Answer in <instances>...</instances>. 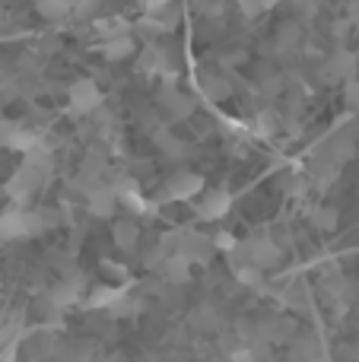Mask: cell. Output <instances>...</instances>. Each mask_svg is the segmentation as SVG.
Here are the masks:
<instances>
[{"instance_id": "1", "label": "cell", "mask_w": 359, "mask_h": 362, "mask_svg": "<svg viewBox=\"0 0 359 362\" xmlns=\"http://www.w3.org/2000/svg\"><path fill=\"white\" fill-rule=\"evenodd\" d=\"M42 232V219H38V210H6L0 213V238H29Z\"/></svg>"}, {"instance_id": "2", "label": "cell", "mask_w": 359, "mask_h": 362, "mask_svg": "<svg viewBox=\"0 0 359 362\" xmlns=\"http://www.w3.org/2000/svg\"><path fill=\"white\" fill-rule=\"evenodd\" d=\"M245 245V255H248V264L258 270H267V267H277L283 251H280L277 242L271 238H252V242H242Z\"/></svg>"}, {"instance_id": "3", "label": "cell", "mask_w": 359, "mask_h": 362, "mask_svg": "<svg viewBox=\"0 0 359 362\" xmlns=\"http://www.w3.org/2000/svg\"><path fill=\"white\" fill-rule=\"evenodd\" d=\"M175 255H184L191 264H204L210 261V255H213V238L201 235V232H182L175 242Z\"/></svg>"}, {"instance_id": "4", "label": "cell", "mask_w": 359, "mask_h": 362, "mask_svg": "<svg viewBox=\"0 0 359 362\" xmlns=\"http://www.w3.org/2000/svg\"><path fill=\"white\" fill-rule=\"evenodd\" d=\"M99 105H102V93L93 80H76L70 86V112L86 115V112H95Z\"/></svg>"}, {"instance_id": "5", "label": "cell", "mask_w": 359, "mask_h": 362, "mask_svg": "<svg viewBox=\"0 0 359 362\" xmlns=\"http://www.w3.org/2000/svg\"><path fill=\"white\" fill-rule=\"evenodd\" d=\"M201 191H204V178L194 175V172H182V175H175L165 185V197L169 200H191Z\"/></svg>"}, {"instance_id": "6", "label": "cell", "mask_w": 359, "mask_h": 362, "mask_svg": "<svg viewBox=\"0 0 359 362\" xmlns=\"http://www.w3.org/2000/svg\"><path fill=\"white\" fill-rule=\"evenodd\" d=\"M42 181H45V172L42 169H35V165H23V169H19L16 175L10 178V185H6V187H10V194L16 200H25L38 185H42Z\"/></svg>"}, {"instance_id": "7", "label": "cell", "mask_w": 359, "mask_h": 362, "mask_svg": "<svg viewBox=\"0 0 359 362\" xmlns=\"http://www.w3.org/2000/svg\"><path fill=\"white\" fill-rule=\"evenodd\" d=\"M229 206H233V197H229L226 191H210V194H204V200L197 204V216L201 219H223L229 213Z\"/></svg>"}, {"instance_id": "8", "label": "cell", "mask_w": 359, "mask_h": 362, "mask_svg": "<svg viewBox=\"0 0 359 362\" xmlns=\"http://www.w3.org/2000/svg\"><path fill=\"white\" fill-rule=\"evenodd\" d=\"M356 74V54L353 51H334L328 61V67H324V76L328 80H353Z\"/></svg>"}, {"instance_id": "9", "label": "cell", "mask_w": 359, "mask_h": 362, "mask_svg": "<svg viewBox=\"0 0 359 362\" xmlns=\"http://www.w3.org/2000/svg\"><path fill=\"white\" fill-rule=\"evenodd\" d=\"M114 206H118L114 187H93V191H89V210H93L95 216H112Z\"/></svg>"}, {"instance_id": "10", "label": "cell", "mask_w": 359, "mask_h": 362, "mask_svg": "<svg viewBox=\"0 0 359 362\" xmlns=\"http://www.w3.org/2000/svg\"><path fill=\"white\" fill-rule=\"evenodd\" d=\"M322 356V350H318V337L315 334H305V337H296L290 346V362H312Z\"/></svg>"}, {"instance_id": "11", "label": "cell", "mask_w": 359, "mask_h": 362, "mask_svg": "<svg viewBox=\"0 0 359 362\" xmlns=\"http://www.w3.org/2000/svg\"><path fill=\"white\" fill-rule=\"evenodd\" d=\"M163 274L169 283H188L191 280V261L184 255H169L163 261Z\"/></svg>"}, {"instance_id": "12", "label": "cell", "mask_w": 359, "mask_h": 362, "mask_svg": "<svg viewBox=\"0 0 359 362\" xmlns=\"http://www.w3.org/2000/svg\"><path fill=\"white\" fill-rule=\"evenodd\" d=\"M99 51H102V57H105V61H124V57L134 54V38H131V35L105 38Z\"/></svg>"}, {"instance_id": "13", "label": "cell", "mask_w": 359, "mask_h": 362, "mask_svg": "<svg viewBox=\"0 0 359 362\" xmlns=\"http://www.w3.org/2000/svg\"><path fill=\"white\" fill-rule=\"evenodd\" d=\"M163 105L169 108L175 118H188V115L194 112V102H191L184 93H178L175 86H165V89H163Z\"/></svg>"}, {"instance_id": "14", "label": "cell", "mask_w": 359, "mask_h": 362, "mask_svg": "<svg viewBox=\"0 0 359 362\" xmlns=\"http://www.w3.org/2000/svg\"><path fill=\"white\" fill-rule=\"evenodd\" d=\"M127 296L124 286H99L89 293V308H114Z\"/></svg>"}, {"instance_id": "15", "label": "cell", "mask_w": 359, "mask_h": 362, "mask_svg": "<svg viewBox=\"0 0 359 362\" xmlns=\"http://www.w3.org/2000/svg\"><path fill=\"white\" fill-rule=\"evenodd\" d=\"M112 235H114V245H118V248L131 251L134 245L140 242V226L134 223V219H121V223H114Z\"/></svg>"}, {"instance_id": "16", "label": "cell", "mask_w": 359, "mask_h": 362, "mask_svg": "<svg viewBox=\"0 0 359 362\" xmlns=\"http://www.w3.org/2000/svg\"><path fill=\"white\" fill-rule=\"evenodd\" d=\"M264 337L271 340V344H293V340H296V325H293L290 318L271 321V325H264Z\"/></svg>"}, {"instance_id": "17", "label": "cell", "mask_w": 359, "mask_h": 362, "mask_svg": "<svg viewBox=\"0 0 359 362\" xmlns=\"http://www.w3.org/2000/svg\"><path fill=\"white\" fill-rule=\"evenodd\" d=\"M93 29L102 35V42H105V38H118V35H127V19L124 16H99V19H93Z\"/></svg>"}, {"instance_id": "18", "label": "cell", "mask_w": 359, "mask_h": 362, "mask_svg": "<svg viewBox=\"0 0 359 362\" xmlns=\"http://www.w3.org/2000/svg\"><path fill=\"white\" fill-rule=\"evenodd\" d=\"M277 45H280V51L299 48V45H302V25L299 23H283L277 29Z\"/></svg>"}, {"instance_id": "19", "label": "cell", "mask_w": 359, "mask_h": 362, "mask_svg": "<svg viewBox=\"0 0 359 362\" xmlns=\"http://www.w3.org/2000/svg\"><path fill=\"white\" fill-rule=\"evenodd\" d=\"M337 169H341V165L328 156V159H322V163L312 165V178H315L318 187H328V185H334L337 181Z\"/></svg>"}, {"instance_id": "20", "label": "cell", "mask_w": 359, "mask_h": 362, "mask_svg": "<svg viewBox=\"0 0 359 362\" xmlns=\"http://www.w3.org/2000/svg\"><path fill=\"white\" fill-rule=\"evenodd\" d=\"M140 74H169L163 51H159V48H146L143 54H140Z\"/></svg>"}, {"instance_id": "21", "label": "cell", "mask_w": 359, "mask_h": 362, "mask_svg": "<svg viewBox=\"0 0 359 362\" xmlns=\"http://www.w3.org/2000/svg\"><path fill=\"white\" fill-rule=\"evenodd\" d=\"M38 13L48 19H57V16H67V13H73V0H35Z\"/></svg>"}, {"instance_id": "22", "label": "cell", "mask_w": 359, "mask_h": 362, "mask_svg": "<svg viewBox=\"0 0 359 362\" xmlns=\"http://www.w3.org/2000/svg\"><path fill=\"white\" fill-rule=\"evenodd\" d=\"M201 89H204L207 99H226L229 95V80H223L220 74H210V76H204Z\"/></svg>"}, {"instance_id": "23", "label": "cell", "mask_w": 359, "mask_h": 362, "mask_svg": "<svg viewBox=\"0 0 359 362\" xmlns=\"http://www.w3.org/2000/svg\"><path fill=\"white\" fill-rule=\"evenodd\" d=\"M51 299H54V305H73V302L80 299V280L61 283V286L51 293Z\"/></svg>"}, {"instance_id": "24", "label": "cell", "mask_w": 359, "mask_h": 362, "mask_svg": "<svg viewBox=\"0 0 359 362\" xmlns=\"http://www.w3.org/2000/svg\"><path fill=\"white\" fill-rule=\"evenodd\" d=\"M353 156H356V146H353L350 137H337L334 144H331V159H334L337 165L347 163V159H353Z\"/></svg>"}, {"instance_id": "25", "label": "cell", "mask_w": 359, "mask_h": 362, "mask_svg": "<svg viewBox=\"0 0 359 362\" xmlns=\"http://www.w3.org/2000/svg\"><path fill=\"white\" fill-rule=\"evenodd\" d=\"M312 226L322 232H331L337 226V210L334 206H318V210L312 213Z\"/></svg>"}, {"instance_id": "26", "label": "cell", "mask_w": 359, "mask_h": 362, "mask_svg": "<svg viewBox=\"0 0 359 362\" xmlns=\"http://www.w3.org/2000/svg\"><path fill=\"white\" fill-rule=\"evenodd\" d=\"M235 276H239V283H245V286H254V289L264 286V280H261V270L252 267V264H248V267H239V270H235Z\"/></svg>"}, {"instance_id": "27", "label": "cell", "mask_w": 359, "mask_h": 362, "mask_svg": "<svg viewBox=\"0 0 359 362\" xmlns=\"http://www.w3.org/2000/svg\"><path fill=\"white\" fill-rule=\"evenodd\" d=\"M283 302H286V305H293V308H305V302H309V293H305L302 286H290L283 293Z\"/></svg>"}, {"instance_id": "28", "label": "cell", "mask_w": 359, "mask_h": 362, "mask_svg": "<svg viewBox=\"0 0 359 362\" xmlns=\"http://www.w3.org/2000/svg\"><path fill=\"white\" fill-rule=\"evenodd\" d=\"M343 95H347V105L359 112V80H347V86H343Z\"/></svg>"}, {"instance_id": "29", "label": "cell", "mask_w": 359, "mask_h": 362, "mask_svg": "<svg viewBox=\"0 0 359 362\" xmlns=\"http://www.w3.org/2000/svg\"><path fill=\"white\" fill-rule=\"evenodd\" d=\"M213 248H220V251H226V255H229V251L239 248V242H235V238L229 235V232H220V235L213 238Z\"/></svg>"}, {"instance_id": "30", "label": "cell", "mask_w": 359, "mask_h": 362, "mask_svg": "<svg viewBox=\"0 0 359 362\" xmlns=\"http://www.w3.org/2000/svg\"><path fill=\"white\" fill-rule=\"evenodd\" d=\"M16 131H19L16 124H10V121H0V146H10L13 137H16Z\"/></svg>"}, {"instance_id": "31", "label": "cell", "mask_w": 359, "mask_h": 362, "mask_svg": "<svg viewBox=\"0 0 359 362\" xmlns=\"http://www.w3.org/2000/svg\"><path fill=\"white\" fill-rule=\"evenodd\" d=\"M159 144L165 146V153H169V156H182L184 153V146L178 144V140H172V137H165V134H159Z\"/></svg>"}, {"instance_id": "32", "label": "cell", "mask_w": 359, "mask_h": 362, "mask_svg": "<svg viewBox=\"0 0 359 362\" xmlns=\"http://www.w3.org/2000/svg\"><path fill=\"white\" fill-rule=\"evenodd\" d=\"M239 6H242L245 16H258V13H264V6H261L258 0H239Z\"/></svg>"}, {"instance_id": "33", "label": "cell", "mask_w": 359, "mask_h": 362, "mask_svg": "<svg viewBox=\"0 0 359 362\" xmlns=\"http://www.w3.org/2000/svg\"><path fill=\"white\" fill-rule=\"evenodd\" d=\"M233 362H258V356H254V350L242 346V350H235V353H233Z\"/></svg>"}, {"instance_id": "34", "label": "cell", "mask_w": 359, "mask_h": 362, "mask_svg": "<svg viewBox=\"0 0 359 362\" xmlns=\"http://www.w3.org/2000/svg\"><path fill=\"white\" fill-rule=\"evenodd\" d=\"M137 4L143 6L146 13H153V10H159V6H163V4H169V0H137Z\"/></svg>"}, {"instance_id": "35", "label": "cell", "mask_w": 359, "mask_h": 362, "mask_svg": "<svg viewBox=\"0 0 359 362\" xmlns=\"http://www.w3.org/2000/svg\"><path fill=\"white\" fill-rule=\"evenodd\" d=\"M350 25H353V29H359V0H353V4H350Z\"/></svg>"}, {"instance_id": "36", "label": "cell", "mask_w": 359, "mask_h": 362, "mask_svg": "<svg viewBox=\"0 0 359 362\" xmlns=\"http://www.w3.org/2000/svg\"><path fill=\"white\" fill-rule=\"evenodd\" d=\"M312 362H331L328 356H318V359H312Z\"/></svg>"}]
</instances>
